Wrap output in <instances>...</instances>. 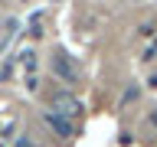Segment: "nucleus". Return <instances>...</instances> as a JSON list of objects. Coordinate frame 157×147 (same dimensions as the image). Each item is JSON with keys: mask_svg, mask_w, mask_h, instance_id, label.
I'll use <instances>...</instances> for the list:
<instances>
[{"mask_svg": "<svg viewBox=\"0 0 157 147\" xmlns=\"http://www.w3.org/2000/svg\"><path fill=\"white\" fill-rule=\"evenodd\" d=\"M52 72H56L62 82H78V66L66 56V52H62V49L52 56Z\"/></svg>", "mask_w": 157, "mask_h": 147, "instance_id": "1", "label": "nucleus"}, {"mask_svg": "<svg viewBox=\"0 0 157 147\" xmlns=\"http://www.w3.org/2000/svg\"><path fill=\"white\" fill-rule=\"evenodd\" d=\"M46 124L52 127L59 137H72V121L62 118V115H56V111H49V115H46Z\"/></svg>", "mask_w": 157, "mask_h": 147, "instance_id": "3", "label": "nucleus"}, {"mask_svg": "<svg viewBox=\"0 0 157 147\" xmlns=\"http://www.w3.org/2000/svg\"><path fill=\"white\" fill-rule=\"evenodd\" d=\"M52 108H56V115H62V118H72V115H78V98H72V95H56L52 98Z\"/></svg>", "mask_w": 157, "mask_h": 147, "instance_id": "2", "label": "nucleus"}, {"mask_svg": "<svg viewBox=\"0 0 157 147\" xmlns=\"http://www.w3.org/2000/svg\"><path fill=\"white\" fill-rule=\"evenodd\" d=\"M17 147H29V141H26V137H20V141H17Z\"/></svg>", "mask_w": 157, "mask_h": 147, "instance_id": "5", "label": "nucleus"}, {"mask_svg": "<svg viewBox=\"0 0 157 147\" xmlns=\"http://www.w3.org/2000/svg\"><path fill=\"white\" fill-rule=\"evenodd\" d=\"M151 124L157 127V108H154V111H151Z\"/></svg>", "mask_w": 157, "mask_h": 147, "instance_id": "6", "label": "nucleus"}, {"mask_svg": "<svg viewBox=\"0 0 157 147\" xmlns=\"http://www.w3.org/2000/svg\"><path fill=\"white\" fill-rule=\"evenodd\" d=\"M151 88H157V75H151Z\"/></svg>", "mask_w": 157, "mask_h": 147, "instance_id": "7", "label": "nucleus"}, {"mask_svg": "<svg viewBox=\"0 0 157 147\" xmlns=\"http://www.w3.org/2000/svg\"><path fill=\"white\" fill-rule=\"evenodd\" d=\"M23 66H26V72H33L36 69V56L33 52H23Z\"/></svg>", "mask_w": 157, "mask_h": 147, "instance_id": "4", "label": "nucleus"}]
</instances>
